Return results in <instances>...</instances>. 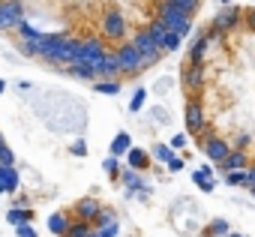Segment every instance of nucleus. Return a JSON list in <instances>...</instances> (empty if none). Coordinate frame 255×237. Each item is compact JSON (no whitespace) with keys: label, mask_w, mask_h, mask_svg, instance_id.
Returning a JSON list of instances; mask_svg holds the SVG:
<instances>
[{"label":"nucleus","mask_w":255,"mask_h":237,"mask_svg":"<svg viewBox=\"0 0 255 237\" xmlns=\"http://www.w3.org/2000/svg\"><path fill=\"white\" fill-rule=\"evenodd\" d=\"M105 39L102 36H87V39H81V45H78V54H75V60L72 63H84V66H93V69H99V63H102V57H105ZM99 78V75H96Z\"/></svg>","instance_id":"1"},{"label":"nucleus","mask_w":255,"mask_h":237,"mask_svg":"<svg viewBox=\"0 0 255 237\" xmlns=\"http://www.w3.org/2000/svg\"><path fill=\"white\" fill-rule=\"evenodd\" d=\"M129 42H132V45H135V51L144 57V66H147V69H150L153 63H159V60H162V54H165V51L159 48V42H156L147 30H138Z\"/></svg>","instance_id":"2"},{"label":"nucleus","mask_w":255,"mask_h":237,"mask_svg":"<svg viewBox=\"0 0 255 237\" xmlns=\"http://www.w3.org/2000/svg\"><path fill=\"white\" fill-rule=\"evenodd\" d=\"M156 18H162L165 21V27L171 30V33H177L180 39L192 30V18L189 15H183V12H177V9H171L168 3H165V0H162V3H159V12H156Z\"/></svg>","instance_id":"3"},{"label":"nucleus","mask_w":255,"mask_h":237,"mask_svg":"<svg viewBox=\"0 0 255 237\" xmlns=\"http://www.w3.org/2000/svg\"><path fill=\"white\" fill-rule=\"evenodd\" d=\"M210 27H213V30H219V33H231V30L243 27V9H240L237 3H228V6H222V9L213 15Z\"/></svg>","instance_id":"4"},{"label":"nucleus","mask_w":255,"mask_h":237,"mask_svg":"<svg viewBox=\"0 0 255 237\" xmlns=\"http://www.w3.org/2000/svg\"><path fill=\"white\" fill-rule=\"evenodd\" d=\"M99 33H102V39L120 42V39L126 36V18H123V12H120V9H108V12L102 15Z\"/></svg>","instance_id":"5"},{"label":"nucleus","mask_w":255,"mask_h":237,"mask_svg":"<svg viewBox=\"0 0 255 237\" xmlns=\"http://www.w3.org/2000/svg\"><path fill=\"white\" fill-rule=\"evenodd\" d=\"M180 84H183V90L192 96V99H198L201 96V90L207 87V69L204 66H186L183 72H180Z\"/></svg>","instance_id":"6"},{"label":"nucleus","mask_w":255,"mask_h":237,"mask_svg":"<svg viewBox=\"0 0 255 237\" xmlns=\"http://www.w3.org/2000/svg\"><path fill=\"white\" fill-rule=\"evenodd\" d=\"M117 60H120V72H123V75H138V72L147 69V66H144V57L135 51L132 42H126V45L117 48Z\"/></svg>","instance_id":"7"},{"label":"nucleus","mask_w":255,"mask_h":237,"mask_svg":"<svg viewBox=\"0 0 255 237\" xmlns=\"http://www.w3.org/2000/svg\"><path fill=\"white\" fill-rule=\"evenodd\" d=\"M228 150H231V144H228L225 138L213 135V132H207V135L201 138V153H204L207 162H213V165H219V162L228 156Z\"/></svg>","instance_id":"8"},{"label":"nucleus","mask_w":255,"mask_h":237,"mask_svg":"<svg viewBox=\"0 0 255 237\" xmlns=\"http://www.w3.org/2000/svg\"><path fill=\"white\" fill-rule=\"evenodd\" d=\"M0 21L3 30H15L24 21V0H0Z\"/></svg>","instance_id":"9"},{"label":"nucleus","mask_w":255,"mask_h":237,"mask_svg":"<svg viewBox=\"0 0 255 237\" xmlns=\"http://www.w3.org/2000/svg\"><path fill=\"white\" fill-rule=\"evenodd\" d=\"M183 120H186V129L189 135H201V129L207 126V117H204V108L198 99H189L186 108H183Z\"/></svg>","instance_id":"10"},{"label":"nucleus","mask_w":255,"mask_h":237,"mask_svg":"<svg viewBox=\"0 0 255 237\" xmlns=\"http://www.w3.org/2000/svg\"><path fill=\"white\" fill-rule=\"evenodd\" d=\"M102 210V204L93 198V195H84L72 204V219H81V222H93V216Z\"/></svg>","instance_id":"11"},{"label":"nucleus","mask_w":255,"mask_h":237,"mask_svg":"<svg viewBox=\"0 0 255 237\" xmlns=\"http://www.w3.org/2000/svg\"><path fill=\"white\" fill-rule=\"evenodd\" d=\"M96 81H114V78H120L123 72H120V60H117V51H105V57H102V63H99V69H96Z\"/></svg>","instance_id":"12"},{"label":"nucleus","mask_w":255,"mask_h":237,"mask_svg":"<svg viewBox=\"0 0 255 237\" xmlns=\"http://www.w3.org/2000/svg\"><path fill=\"white\" fill-rule=\"evenodd\" d=\"M210 45H213V42H210V36H207V33H198V36H195V42H192V48H189V63H192V66H204Z\"/></svg>","instance_id":"13"},{"label":"nucleus","mask_w":255,"mask_h":237,"mask_svg":"<svg viewBox=\"0 0 255 237\" xmlns=\"http://www.w3.org/2000/svg\"><path fill=\"white\" fill-rule=\"evenodd\" d=\"M246 165H249V156H246V150H237V147H231V150H228V156L219 162V171H225V174H228V171H243Z\"/></svg>","instance_id":"14"},{"label":"nucleus","mask_w":255,"mask_h":237,"mask_svg":"<svg viewBox=\"0 0 255 237\" xmlns=\"http://www.w3.org/2000/svg\"><path fill=\"white\" fill-rule=\"evenodd\" d=\"M120 180H123V186H126V192H129V195H135V189L141 192V198L150 192L147 189V183H144V177H141V171H120Z\"/></svg>","instance_id":"15"},{"label":"nucleus","mask_w":255,"mask_h":237,"mask_svg":"<svg viewBox=\"0 0 255 237\" xmlns=\"http://www.w3.org/2000/svg\"><path fill=\"white\" fill-rule=\"evenodd\" d=\"M213 162H207V165H201V168H195L192 171V180H195V186L207 195V192H213V186H216V180H213Z\"/></svg>","instance_id":"16"},{"label":"nucleus","mask_w":255,"mask_h":237,"mask_svg":"<svg viewBox=\"0 0 255 237\" xmlns=\"http://www.w3.org/2000/svg\"><path fill=\"white\" fill-rule=\"evenodd\" d=\"M126 162H129V168H135V171H147L153 159H150V150H144V147H129Z\"/></svg>","instance_id":"17"},{"label":"nucleus","mask_w":255,"mask_h":237,"mask_svg":"<svg viewBox=\"0 0 255 237\" xmlns=\"http://www.w3.org/2000/svg\"><path fill=\"white\" fill-rule=\"evenodd\" d=\"M0 186H3L6 192H18V186H21V177H18L15 165H0Z\"/></svg>","instance_id":"18"},{"label":"nucleus","mask_w":255,"mask_h":237,"mask_svg":"<svg viewBox=\"0 0 255 237\" xmlns=\"http://www.w3.org/2000/svg\"><path fill=\"white\" fill-rule=\"evenodd\" d=\"M69 225H72V216H69V213H51V216H48V231H51L54 237H66Z\"/></svg>","instance_id":"19"},{"label":"nucleus","mask_w":255,"mask_h":237,"mask_svg":"<svg viewBox=\"0 0 255 237\" xmlns=\"http://www.w3.org/2000/svg\"><path fill=\"white\" fill-rule=\"evenodd\" d=\"M66 75L78 78V81H96V69L93 66H84V63H69V66H60Z\"/></svg>","instance_id":"20"},{"label":"nucleus","mask_w":255,"mask_h":237,"mask_svg":"<svg viewBox=\"0 0 255 237\" xmlns=\"http://www.w3.org/2000/svg\"><path fill=\"white\" fill-rule=\"evenodd\" d=\"M30 219H33V210H30V207H9V210H6V222H9L12 228L27 225Z\"/></svg>","instance_id":"21"},{"label":"nucleus","mask_w":255,"mask_h":237,"mask_svg":"<svg viewBox=\"0 0 255 237\" xmlns=\"http://www.w3.org/2000/svg\"><path fill=\"white\" fill-rule=\"evenodd\" d=\"M174 156H177V153L171 150V144H153V147H150V159H153L156 165H168Z\"/></svg>","instance_id":"22"},{"label":"nucleus","mask_w":255,"mask_h":237,"mask_svg":"<svg viewBox=\"0 0 255 237\" xmlns=\"http://www.w3.org/2000/svg\"><path fill=\"white\" fill-rule=\"evenodd\" d=\"M129 147H132L129 132H117L114 141H111V156H126V153H129Z\"/></svg>","instance_id":"23"},{"label":"nucleus","mask_w":255,"mask_h":237,"mask_svg":"<svg viewBox=\"0 0 255 237\" xmlns=\"http://www.w3.org/2000/svg\"><path fill=\"white\" fill-rule=\"evenodd\" d=\"M165 3L171 6V9H177V12H183V15H195L198 9H201V0H165Z\"/></svg>","instance_id":"24"},{"label":"nucleus","mask_w":255,"mask_h":237,"mask_svg":"<svg viewBox=\"0 0 255 237\" xmlns=\"http://www.w3.org/2000/svg\"><path fill=\"white\" fill-rule=\"evenodd\" d=\"M15 33H18V36H21V42H39V39H42V36H45V33H42V30H36V27H30V24H27V21H21V24H18V27H15Z\"/></svg>","instance_id":"25"},{"label":"nucleus","mask_w":255,"mask_h":237,"mask_svg":"<svg viewBox=\"0 0 255 237\" xmlns=\"http://www.w3.org/2000/svg\"><path fill=\"white\" fill-rule=\"evenodd\" d=\"M93 90L102 93V96H117L120 93V78H114V81H93Z\"/></svg>","instance_id":"26"},{"label":"nucleus","mask_w":255,"mask_h":237,"mask_svg":"<svg viewBox=\"0 0 255 237\" xmlns=\"http://www.w3.org/2000/svg\"><path fill=\"white\" fill-rule=\"evenodd\" d=\"M231 231V222L228 219H213L207 228H204V234H210V237H225Z\"/></svg>","instance_id":"27"},{"label":"nucleus","mask_w":255,"mask_h":237,"mask_svg":"<svg viewBox=\"0 0 255 237\" xmlns=\"http://www.w3.org/2000/svg\"><path fill=\"white\" fill-rule=\"evenodd\" d=\"M147 33L159 42V48H162V39H165V33H168V27H165V21L162 18H153L150 24H147Z\"/></svg>","instance_id":"28"},{"label":"nucleus","mask_w":255,"mask_h":237,"mask_svg":"<svg viewBox=\"0 0 255 237\" xmlns=\"http://www.w3.org/2000/svg\"><path fill=\"white\" fill-rule=\"evenodd\" d=\"M111 222H117V213H114V210H108V207H102V210L93 216V222H90V225H93V228H102V225H111Z\"/></svg>","instance_id":"29"},{"label":"nucleus","mask_w":255,"mask_h":237,"mask_svg":"<svg viewBox=\"0 0 255 237\" xmlns=\"http://www.w3.org/2000/svg\"><path fill=\"white\" fill-rule=\"evenodd\" d=\"M90 222H81V219H72V225H69V231H66V237H87L90 234Z\"/></svg>","instance_id":"30"},{"label":"nucleus","mask_w":255,"mask_h":237,"mask_svg":"<svg viewBox=\"0 0 255 237\" xmlns=\"http://www.w3.org/2000/svg\"><path fill=\"white\" fill-rule=\"evenodd\" d=\"M120 231V222H111V225H102V228H90L87 237H117Z\"/></svg>","instance_id":"31"},{"label":"nucleus","mask_w":255,"mask_h":237,"mask_svg":"<svg viewBox=\"0 0 255 237\" xmlns=\"http://www.w3.org/2000/svg\"><path fill=\"white\" fill-rule=\"evenodd\" d=\"M102 171H105L111 180H117V177H120V159H117V156H108V159L102 162Z\"/></svg>","instance_id":"32"},{"label":"nucleus","mask_w":255,"mask_h":237,"mask_svg":"<svg viewBox=\"0 0 255 237\" xmlns=\"http://www.w3.org/2000/svg\"><path fill=\"white\" fill-rule=\"evenodd\" d=\"M222 180H225V186H243L246 189V168L243 171H228Z\"/></svg>","instance_id":"33"},{"label":"nucleus","mask_w":255,"mask_h":237,"mask_svg":"<svg viewBox=\"0 0 255 237\" xmlns=\"http://www.w3.org/2000/svg\"><path fill=\"white\" fill-rule=\"evenodd\" d=\"M180 42H183V39H180L177 33H171V30H168V33H165V39H162V51H165V54H171V51H177V48H180Z\"/></svg>","instance_id":"34"},{"label":"nucleus","mask_w":255,"mask_h":237,"mask_svg":"<svg viewBox=\"0 0 255 237\" xmlns=\"http://www.w3.org/2000/svg\"><path fill=\"white\" fill-rule=\"evenodd\" d=\"M144 99H147V90L144 87H138L135 93H132V99H129V111L135 114V111H141L144 108Z\"/></svg>","instance_id":"35"},{"label":"nucleus","mask_w":255,"mask_h":237,"mask_svg":"<svg viewBox=\"0 0 255 237\" xmlns=\"http://www.w3.org/2000/svg\"><path fill=\"white\" fill-rule=\"evenodd\" d=\"M168 144H171V150L177 153V150H183V147H189V135H186V132H177V135H174V138H171Z\"/></svg>","instance_id":"36"},{"label":"nucleus","mask_w":255,"mask_h":237,"mask_svg":"<svg viewBox=\"0 0 255 237\" xmlns=\"http://www.w3.org/2000/svg\"><path fill=\"white\" fill-rule=\"evenodd\" d=\"M0 165H15V153L3 144V147H0Z\"/></svg>","instance_id":"37"},{"label":"nucleus","mask_w":255,"mask_h":237,"mask_svg":"<svg viewBox=\"0 0 255 237\" xmlns=\"http://www.w3.org/2000/svg\"><path fill=\"white\" fill-rule=\"evenodd\" d=\"M243 27H249V30L255 33V6H249V9L243 12Z\"/></svg>","instance_id":"38"},{"label":"nucleus","mask_w":255,"mask_h":237,"mask_svg":"<svg viewBox=\"0 0 255 237\" xmlns=\"http://www.w3.org/2000/svg\"><path fill=\"white\" fill-rule=\"evenodd\" d=\"M15 234H18V237H39V234H36V228H33L30 222H27V225H18V228H15Z\"/></svg>","instance_id":"39"},{"label":"nucleus","mask_w":255,"mask_h":237,"mask_svg":"<svg viewBox=\"0 0 255 237\" xmlns=\"http://www.w3.org/2000/svg\"><path fill=\"white\" fill-rule=\"evenodd\" d=\"M69 153H72V156H87V144H84V141H75V144L69 147Z\"/></svg>","instance_id":"40"},{"label":"nucleus","mask_w":255,"mask_h":237,"mask_svg":"<svg viewBox=\"0 0 255 237\" xmlns=\"http://www.w3.org/2000/svg\"><path fill=\"white\" fill-rule=\"evenodd\" d=\"M165 168H168V171H174V174H177V171H183V159H180V156H174V159H171V162H168V165H165Z\"/></svg>","instance_id":"41"},{"label":"nucleus","mask_w":255,"mask_h":237,"mask_svg":"<svg viewBox=\"0 0 255 237\" xmlns=\"http://www.w3.org/2000/svg\"><path fill=\"white\" fill-rule=\"evenodd\" d=\"M255 186V165H246V189Z\"/></svg>","instance_id":"42"},{"label":"nucleus","mask_w":255,"mask_h":237,"mask_svg":"<svg viewBox=\"0 0 255 237\" xmlns=\"http://www.w3.org/2000/svg\"><path fill=\"white\" fill-rule=\"evenodd\" d=\"M249 144H252V135H240V138H237V144H234V147H237V150H246V147H249Z\"/></svg>","instance_id":"43"},{"label":"nucleus","mask_w":255,"mask_h":237,"mask_svg":"<svg viewBox=\"0 0 255 237\" xmlns=\"http://www.w3.org/2000/svg\"><path fill=\"white\" fill-rule=\"evenodd\" d=\"M12 207H27V198H24V195H18V198H15V204H12Z\"/></svg>","instance_id":"44"},{"label":"nucleus","mask_w":255,"mask_h":237,"mask_svg":"<svg viewBox=\"0 0 255 237\" xmlns=\"http://www.w3.org/2000/svg\"><path fill=\"white\" fill-rule=\"evenodd\" d=\"M3 93H6V81H3V78H0V96H3Z\"/></svg>","instance_id":"45"},{"label":"nucleus","mask_w":255,"mask_h":237,"mask_svg":"<svg viewBox=\"0 0 255 237\" xmlns=\"http://www.w3.org/2000/svg\"><path fill=\"white\" fill-rule=\"evenodd\" d=\"M225 237H243V234H234V231H228V234H225Z\"/></svg>","instance_id":"46"},{"label":"nucleus","mask_w":255,"mask_h":237,"mask_svg":"<svg viewBox=\"0 0 255 237\" xmlns=\"http://www.w3.org/2000/svg\"><path fill=\"white\" fill-rule=\"evenodd\" d=\"M219 3H222V6H228V3H234V0H219Z\"/></svg>","instance_id":"47"},{"label":"nucleus","mask_w":255,"mask_h":237,"mask_svg":"<svg viewBox=\"0 0 255 237\" xmlns=\"http://www.w3.org/2000/svg\"><path fill=\"white\" fill-rule=\"evenodd\" d=\"M3 144H6V138H3V132H0V147H3Z\"/></svg>","instance_id":"48"},{"label":"nucleus","mask_w":255,"mask_h":237,"mask_svg":"<svg viewBox=\"0 0 255 237\" xmlns=\"http://www.w3.org/2000/svg\"><path fill=\"white\" fill-rule=\"evenodd\" d=\"M249 192H252V195H255V186H252V189H249Z\"/></svg>","instance_id":"49"},{"label":"nucleus","mask_w":255,"mask_h":237,"mask_svg":"<svg viewBox=\"0 0 255 237\" xmlns=\"http://www.w3.org/2000/svg\"><path fill=\"white\" fill-rule=\"evenodd\" d=\"M0 30H3V21H0Z\"/></svg>","instance_id":"50"}]
</instances>
